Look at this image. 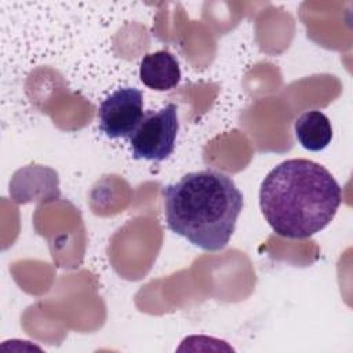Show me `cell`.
<instances>
[{
  "instance_id": "1",
  "label": "cell",
  "mask_w": 353,
  "mask_h": 353,
  "mask_svg": "<svg viewBox=\"0 0 353 353\" xmlns=\"http://www.w3.org/2000/svg\"><path fill=\"white\" fill-rule=\"evenodd\" d=\"M342 190L332 174L307 159H290L272 168L259 189L265 221L287 239H306L334 219Z\"/></svg>"
},
{
  "instance_id": "2",
  "label": "cell",
  "mask_w": 353,
  "mask_h": 353,
  "mask_svg": "<svg viewBox=\"0 0 353 353\" xmlns=\"http://www.w3.org/2000/svg\"><path fill=\"white\" fill-rule=\"evenodd\" d=\"M243 204L234 181L210 168L188 172L163 188L167 228L204 251L228 245Z\"/></svg>"
},
{
  "instance_id": "3",
  "label": "cell",
  "mask_w": 353,
  "mask_h": 353,
  "mask_svg": "<svg viewBox=\"0 0 353 353\" xmlns=\"http://www.w3.org/2000/svg\"><path fill=\"white\" fill-rule=\"evenodd\" d=\"M178 131L179 121L175 103H167L157 110H148L127 138L132 157L149 161L168 159L175 149Z\"/></svg>"
},
{
  "instance_id": "4",
  "label": "cell",
  "mask_w": 353,
  "mask_h": 353,
  "mask_svg": "<svg viewBox=\"0 0 353 353\" xmlns=\"http://www.w3.org/2000/svg\"><path fill=\"white\" fill-rule=\"evenodd\" d=\"M143 95L135 87H121L98 108V127L110 139H127L143 117Z\"/></svg>"
},
{
  "instance_id": "5",
  "label": "cell",
  "mask_w": 353,
  "mask_h": 353,
  "mask_svg": "<svg viewBox=\"0 0 353 353\" xmlns=\"http://www.w3.org/2000/svg\"><path fill=\"white\" fill-rule=\"evenodd\" d=\"M139 79L150 90L168 91L181 81V68L176 58L165 50L145 55L139 63Z\"/></svg>"
},
{
  "instance_id": "6",
  "label": "cell",
  "mask_w": 353,
  "mask_h": 353,
  "mask_svg": "<svg viewBox=\"0 0 353 353\" xmlns=\"http://www.w3.org/2000/svg\"><path fill=\"white\" fill-rule=\"evenodd\" d=\"M294 130L299 145L310 152L325 149L332 139L331 121L320 110H307L302 113L295 120Z\"/></svg>"
}]
</instances>
